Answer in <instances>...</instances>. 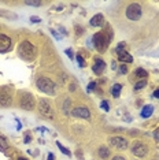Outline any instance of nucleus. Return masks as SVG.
<instances>
[{
    "instance_id": "10",
    "label": "nucleus",
    "mask_w": 159,
    "mask_h": 160,
    "mask_svg": "<svg viewBox=\"0 0 159 160\" xmlns=\"http://www.w3.org/2000/svg\"><path fill=\"white\" fill-rule=\"evenodd\" d=\"M110 141V145H112L114 148L119 149V151H125V149L129 146V142H128L126 138H124V137H111V138L109 140Z\"/></svg>"
},
{
    "instance_id": "28",
    "label": "nucleus",
    "mask_w": 159,
    "mask_h": 160,
    "mask_svg": "<svg viewBox=\"0 0 159 160\" xmlns=\"http://www.w3.org/2000/svg\"><path fill=\"white\" fill-rule=\"evenodd\" d=\"M30 141H32V137H30L29 133H26V134H25V137H24V142H25V144H29Z\"/></svg>"
},
{
    "instance_id": "23",
    "label": "nucleus",
    "mask_w": 159,
    "mask_h": 160,
    "mask_svg": "<svg viewBox=\"0 0 159 160\" xmlns=\"http://www.w3.org/2000/svg\"><path fill=\"white\" fill-rule=\"evenodd\" d=\"M118 73L121 75H124V74H126L128 73V64H119V67H118Z\"/></svg>"
},
{
    "instance_id": "21",
    "label": "nucleus",
    "mask_w": 159,
    "mask_h": 160,
    "mask_svg": "<svg viewBox=\"0 0 159 160\" xmlns=\"http://www.w3.org/2000/svg\"><path fill=\"white\" fill-rule=\"evenodd\" d=\"M144 86H147V80H141L135 83V90H141Z\"/></svg>"
},
{
    "instance_id": "20",
    "label": "nucleus",
    "mask_w": 159,
    "mask_h": 160,
    "mask_svg": "<svg viewBox=\"0 0 159 160\" xmlns=\"http://www.w3.org/2000/svg\"><path fill=\"white\" fill-rule=\"evenodd\" d=\"M56 146H58V148L60 149V152H62L63 155H66V156H71V152L69 151L67 148H65V146H63V145H62V144H60V142H59V141H56Z\"/></svg>"
},
{
    "instance_id": "17",
    "label": "nucleus",
    "mask_w": 159,
    "mask_h": 160,
    "mask_svg": "<svg viewBox=\"0 0 159 160\" xmlns=\"http://www.w3.org/2000/svg\"><path fill=\"white\" fill-rule=\"evenodd\" d=\"M121 90H122V85L121 83H114V85L111 86V89H110V92H111L112 97H119V95H121Z\"/></svg>"
},
{
    "instance_id": "6",
    "label": "nucleus",
    "mask_w": 159,
    "mask_h": 160,
    "mask_svg": "<svg viewBox=\"0 0 159 160\" xmlns=\"http://www.w3.org/2000/svg\"><path fill=\"white\" fill-rule=\"evenodd\" d=\"M37 111L40 112V115L44 116V118H48L52 121L54 119V110H52V105L48 100L45 99H40L37 101Z\"/></svg>"
},
{
    "instance_id": "12",
    "label": "nucleus",
    "mask_w": 159,
    "mask_h": 160,
    "mask_svg": "<svg viewBox=\"0 0 159 160\" xmlns=\"http://www.w3.org/2000/svg\"><path fill=\"white\" fill-rule=\"evenodd\" d=\"M104 68H106V63H104V60L96 58V59H95V63L92 64V71L97 75H102V73L104 71Z\"/></svg>"
},
{
    "instance_id": "27",
    "label": "nucleus",
    "mask_w": 159,
    "mask_h": 160,
    "mask_svg": "<svg viewBox=\"0 0 159 160\" xmlns=\"http://www.w3.org/2000/svg\"><path fill=\"white\" fill-rule=\"evenodd\" d=\"M95 89H96V82H93V81H92V82L88 83V92H91V90H95Z\"/></svg>"
},
{
    "instance_id": "22",
    "label": "nucleus",
    "mask_w": 159,
    "mask_h": 160,
    "mask_svg": "<svg viewBox=\"0 0 159 160\" xmlns=\"http://www.w3.org/2000/svg\"><path fill=\"white\" fill-rule=\"evenodd\" d=\"M76 59H77V63H78V66H80V67H85V66H86V63H85V60H84V58L81 56L80 53L76 56Z\"/></svg>"
},
{
    "instance_id": "35",
    "label": "nucleus",
    "mask_w": 159,
    "mask_h": 160,
    "mask_svg": "<svg viewBox=\"0 0 159 160\" xmlns=\"http://www.w3.org/2000/svg\"><path fill=\"white\" fill-rule=\"evenodd\" d=\"M77 157H78V159H83V155L80 153V151H77Z\"/></svg>"
},
{
    "instance_id": "26",
    "label": "nucleus",
    "mask_w": 159,
    "mask_h": 160,
    "mask_svg": "<svg viewBox=\"0 0 159 160\" xmlns=\"http://www.w3.org/2000/svg\"><path fill=\"white\" fill-rule=\"evenodd\" d=\"M25 4L26 6H33V7H38V6H41V2H25Z\"/></svg>"
},
{
    "instance_id": "37",
    "label": "nucleus",
    "mask_w": 159,
    "mask_h": 160,
    "mask_svg": "<svg viewBox=\"0 0 159 160\" xmlns=\"http://www.w3.org/2000/svg\"><path fill=\"white\" fill-rule=\"evenodd\" d=\"M18 160H28V159H25V157H18Z\"/></svg>"
},
{
    "instance_id": "4",
    "label": "nucleus",
    "mask_w": 159,
    "mask_h": 160,
    "mask_svg": "<svg viewBox=\"0 0 159 160\" xmlns=\"http://www.w3.org/2000/svg\"><path fill=\"white\" fill-rule=\"evenodd\" d=\"M36 85H37L38 90L43 93H47V95H50V96H54L56 93V83L48 77L40 75V77L37 78V81H36Z\"/></svg>"
},
{
    "instance_id": "7",
    "label": "nucleus",
    "mask_w": 159,
    "mask_h": 160,
    "mask_svg": "<svg viewBox=\"0 0 159 160\" xmlns=\"http://www.w3.org/2000/svg\"><path fill=\"white\" fill-rule=\"evenodd\" d=\"M125 15L129 21H138L143 15V8L138 3H130L129 6L126 7V11H125Z\"/></svg>"
},
{
    "instance_id": "8",
    "label": "nucleus",
    "mask_w": 159,
    "mask_h": 160,
    "mask_svg": "<svg viewBox=\"0 0 159 160\" xmlns=\"http://www.w3.org/2000/svg\"><path fill=\"white\" fill-rule=\"evenodd\" d=\"M148 152H150V148H148L147 144H144V142L141 141H136L132 144V146H130V153L133 155V156H137V157H145L148 155Z\"/></svg>"
},
{
    "instance_id": "15",
    "label": "nucleus",
    "mask_w": 159,
    "mask_h": 160,
    "mask_svg": "<svg viewBox=\"0 0 159 160\" xmlns=\"http://www.w3.org/2000/svg\"><path fill=\"white\" fill-rule=\"evenodd\" d=\"M154 112V105H151V104H148V105H144L143 107L141 112H140V115H141V118H150L151 115H152Z\"/></svg>"
},
{
    "instance_id": "36",
    "label": "nucleus",
    "mask_w": 159,
    "mask_h": 160,
    "mask_svg": "<svg viewBox=\"0 0 159 160\" xmlns=\"http://www.w3.org/2000/svg\"><path fill=\"white\" fill-rule=\"evenodd\" d=\"M48 160H54V155H52V153L48 155Z\"/></svg>"
},
{
    "instance_id": "30",
    "label": "nucleus",
    "mask_w": 159,
    "mask_h": 160,
    "mask_svg": "<svg viewBox=\"0 0 159 160\" xmlns=\"http://www.w3.org/2000/svg\"><path fill=\"white\" fill-rule=\"evenodd\" d=\"M66 55H67V56L70 58V59H74V56H73V51H71L70 48H69V49H66Z\"/></svg>"
},
{
    "instance_id": "16",
    "label": "nucleus",
    "mask_w": 159,
    "mask_h": 160,
    "mask_svg": "<svg viewBox=\"0 0 159 160\" xmlns=\"http://www.w3.org/2000/svg\"><path fill=\"white\" fill-rule=\"evenodd\" d=\"M118 59H119V62H122V63H132L133 62L132 55H130V53H128V52H125V51L118 55Z\"/></svg>"
},
{
    "instance_id": "18",
    "label": "nucleus",
    "mask_w": 159,
    "mask_h": 160,
    "mask_svg": "<svg viewBox=\"0 0 159 160\" xmlns=\"http://www.w3.org/2000/svg\"><path fill=\"white\" fill-rule=\"evenodd\" d=\"M133 74H135V75H136V77H137V78H141V80H143V78H147L148 73H147V71L144 70V68L138 67V68H136V70H135V73H133Z\"/></svg>"
},
{
    "instance_id": "13",
    "label": "nucleus",
    "mask_w": 159,
    "mask_h": 160,
    "mask_svg": "<svg viewBox=\"0 0 159 160\" xmlns=\"http://www.w3.org/2000/svg\"><path fill=\"white\" fill-rule=\"evenodd\" d=\"M89 25L92 27H102L104 25V15L103 14H96L91 18L89 21Z\"/></svg>"
},
{
    "instance_id": "5",
    "label": "nucleus",
    "mask_w": 159,
    "mask_h": 160,
    "mask_svg": "<svg viewBox=\"0 0 159 160\" xmlns=\"http://www.w3.org/2000/svg\"><path fill=\"white\" fill-rule=\"evenodd\" d=\"M14 103V89L10 85L0 86V107H11Z\"/></svg>"
},
{
    "instance_id": "32",
    "label": "nucleus",
    "mask_w": 159,
    "mask_h": 160,
    "mask_svg": "<svg viewBox=\"0 0 159 160\" xmlns=\"http://www.w3.org/2000/svg\"><path fill=\"white\" fill-rule=\"evenodd\" d=\"M154 137H155V140H158V141H159V129L154 131Z\"/></svg>"
},
{
    "instance_id": "38",
    "label": "nucleus",
    "mask_w": 159,
    "mask_h": 160,
    "mask_svg": "<svg viewBox=\"0 0 159 160\" xmlns=\"http://www.w3.org/2000/svg\"><path fill=\"white\" fill-rule=\"evenodd\" d=\"M154 160H155V159H154Z\"/></svg>"
},
{
    "instance_id": "19",
    "label": "nucleus",
    "mask_w": 159,
    "mask_h": 160,
    "mask_svg": "<svg viewBox=\"0 0 159 160\" xmlns=\"http://www.w3.org/2000/svg\"><path fill=\"white\" fill-rule=\"evenodd\" d=\"M6 149H8V142H7L6 137L0 134V151H6Z\"/></svg>"
},
{
    "instance_id": "11",
    "label": "nucleus",
    "mask_w": 159,
    "mask_h": 160,
    "mask_svg": "<svg viewBox=\"0 0 159 160\" xmlns=\"http://www.w3.org/2000/svg\"><path fill=\"white\" fill-rule=\"evenodd\" d=\"M11 39L4 33H0V53H4L11 48Z\"/></svg>"
},
{
    "instance_id": "33",
    "label": "nucleus",
    "mask_w": 159,
    "mask_h": 160,
    "mask_svg": "<svg viewBox=\"0 0 159 160\" xmlns=\"http://www.w3.org/2000/svg\"><path fill=\"white\" fill-rule=\"evenodd\" d=\"M152 96H154V97H156V99H159V89H156V90H154Z\"/></svg>"
},
{
    "instance_id": "25",
    "label": "nucleus",
    "mask_w": 159,
    "mask_h": 160,
    "mask_svg": "<svg viewBox=\"0 0 159 160\" xmlns=\"http://www.w3.org/2000/svg\"><path fill=\"white\" fill-rule=\"evenodd\" d=\"M100 108H103V111L109 112V111H110V104H109V101H106V100L102 101V103H100Z\"/></svg>"
},
{
    "instance_id": "29",
    "label": "nucleus",
    "mask_w": 159,
    "mask_h": 160,
    "mask_svg": "<svg viewBox=\"0 0 159 160\" xmlns=\"http://www.w3.org/2000/svg\"><path fill=\"white\" fill-rule=\"evenodd\" d=\"M30 22H33V24H40L41 19H40L38 17H30Z\"/></svg>"
},
{
    "instance_id": "24",
    "label": "nucleus",
    "mask_w": 159,
    "mask_h": 160,
    "mask_svg": "<svg viewBox=\"0 0 159 160\" xmlns=\"http://www.w3.org/2000/svg\"><path fill=\"white\" fill-rule=\"evenodd\" d=\"M70 108V99H66L65 100V103L62 104V111L65 114H67V110Z\"/></svg>"
},
{
    "instance_id": "1",
    "label": "nucleus",
    "mask_w": 159,
    "mask_h": 160,
    "mask_svg": "<svg viewBox=\"0 0 159 160\" xmlns=\"http://www.w3.org/2000/svg\"><path fill=\"white\" fill-rule=\"evenodd\" d=\"M114 39V33L111 30H107V34L106 33H96V34L92 37V42H93L95 48H96L97 52H106L107 47H109L110 41Z\"/></svg>"
},
{
    "instance_id": "3",
    "label": "nucleus",
    "mask_w": 159,
    "mask_h": 160,
    "mask_svg": "<svg viewBox=\"0 0 159 160\" xmlns=\"http://www.w3.org/2000/svg\"><path fill=\"white\" fill-rule=\"evenodd\" d=\"M18 53H19V56L25 60H33L37 55V49L34 48V45L32 44L30 41L28 40H24L22 42H19L18 45Z\"/></svg>"
},
{
    "instance_id": "14",
    "label": "nucleus",
    "mask_w": 159,
    "mask_h": 160,
    "mask_svg": "<svg viewBox=\"0 0 159 160\" xmlns=\"http://www.w3.org/2000/svg\"><path fill=\"white\" fill-rule=\"evenodd\" d=\"M97 156L100 157L102 160H106V159H109L110 156H111V151H110L107 146H104V145H102V146H99L97 148Z\"/></svg>"
},
{
    "instance_id": "34",
    "label": "nucleus",
    "mask_w": 159,
    "mask_h": 160,
    "mask_svg": "<svg viewBox=\"0 0 159 160\" xmlns=\"http://www.w3.org/2000/svg\"><path fill=\"white\" fill-rule=\"evenodd\" d=\"M111 68H112V70H117V63H115L114 60L111 62Z\"/></svg>"
},
{
    "instance_id": "31",
    "label": "nucleus",
    "mask_w": 159,
    "mask_h": 160,
    "mask_svg": "<svg viewBox=\"0 0 159 160\" xmlns=\"http://www.w3.org/2000/svg\"><path fill=\"white\" fill-rule=\"evenodd\" d=\"M111 160H126V157H125V156H121V155H117V156H114Z\"/></svg>"
},
{
    "instance_id": "9",
    "label": "nucleus",
    "mask_w": 159,
    "mask_h": 160,
    "mask_svg": "<svg viewBox=\"0 0 159 160\" xmlns=\"http://www.w3.org/2000/svg\"><path fill=\"white\" fill-rule=\"evenodd\" d=\"M71 115H73L74 118L89 121V119H91V111H89V108L86 105H77L71 110Z\"/></svg>"
},
{
    "instance_id": "2",
    "label": "nucleus",
    "mask_w": 159,
    "mask_h": 160,
    "mask_svg": "<svg viewBox=\"0 0 159 160\" xmlns=\"http://www.w3.org/2000/svg\"><path fill=\"white\" fill-rule=\"evenodd\" d=\"M18 107L26 111H33L36 108V99L30 92L19 90L18 92Z\"/></svg>"
}]
</instances>
